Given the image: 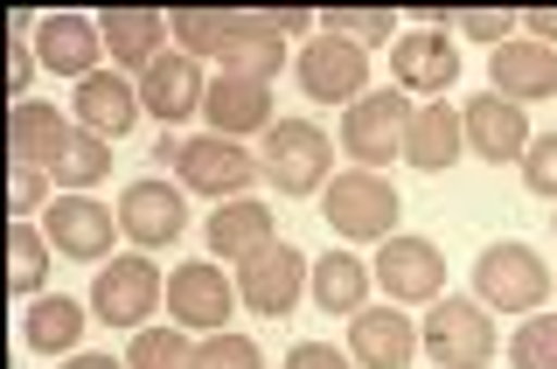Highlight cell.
<instances>
[{"label":"cell","mask_w":557,"mask_h":369,"mask_svg":"<svg viewBox=\"0 0 557 369\" xmlns=\"http://www.w3.org/2000/svg\"><path fill=\"white\" fill-rule=\"evenodd\" d=\"M126 369H196V342L188 328H139L133 348H126Z\"/></svg>","instance_id":"obj_31"},{"label":"cell","mask_w":557,"mask_h":369,"mask_svg":"<svg viewBox=\"0 0 557 369\" xmlns=\"http://www.w3.org/2000/svg\"><path fill=\"white\" fill-rule=\"evenodd\" d=\"M168 286H161V266L147 251H126V258H104L98 266V286H91V313L104 328H147V313H161Z\"/></svg>","instance_id":"obj_7"},{"label":"cell","mask_w":557,"mask_h":369,"mask_svg":"<svg viewBox=\"0 0 557 369\" xmlns=\"http://www.w3.org/2000/svg\"><path fill=\"white\" fill-rule=\"evenodd\" d=\"M321 28L342 35V42H356V49H376V42H391V35H397V14L391 8H327Z\"/></svg>","instance_id":"obj_33"},{"label":"cell","mask_w":557,"mask_h":369,"mask_svg":"<svg viewBox=\"0 0 557 369\" xmlns=\"http://www.w3.org/2000/svg\"><path fill=\"white\" fill-rule=\"evenodd\" d=\"M293 70H300V91L313 104H356L370 91V49L342 42V35H313Z\"/></svg>","instance_id":"obj_10"},{"label":"cell","mask_w":557,"mask_h":369,"mask_svg":"<svg viewBox=\"0 0 557 369\" xmlns=\"http://www.w3.org/2000/svg\"><path fill=\"white\" fill-rule=\"evenodd\" d=\"M516 369H557V313H522L516 342H509Z\"/></svg>","instance_id":"obj_34"},{"label":"cell","mask_w":557,"mask_h":369,"mask_svg":"<svg viewBox=\"0 0 557 369\" xmlns=\"http://www.w3.org/2000/svg\"><path fill=\"white\" fill-rule=\"evenodd\" d=\"M397 188L383 182V174L370 168H348L335 174V182L321 188V217H327V231H335L342 244H383V237H397Z\"/></svg>","instance_id":"obj_1"},{"label":"cell","mask_w":557,"mask_h":369,"mask_svg":"<svg viewBox=\"0 0 557 369\" xmlns=\"http://www.w3.org/2000/svg\"><path fill=\"white\" fill-rule=\"evenodd\" d=\"M550 231H557V217H550Z\"/></svg>","instance_id":"obj_44"},{"label":"cell","mask_w":557,"mask_h":369,"mask_svg":"<svg viewBox=\"0 0 557 369\" xmlns=\"http://www.w3.org/2000/svg\"><path fill=\"white\" fill-rule=\"evenodd\" d=\"M376 286H383V300L391 307H432L440 300V286H446V258H440V244L432 237H383L376 244Z\"/></svg>","instance_id":"obj_8"},{"label":"cell","mask_w":557,"mask_h":369,"mask_svg":"<svg viewBox=\"0 0 557 369\" xmlns=\"http://www.w3.org/2000/svg\"><path fill=\"white\" fill-rule=\"evenodd\" d=\"M196 369H265L251 335H237V328H223V335H202L196 342Z\"/></svg>","instance_id":"obj_35"},{"label":"cell","mask_w":557,"mask_h":369,"mask_svg":"<svg viewBox=\"0 0 557 369\" xmlns=\"http://www.w3.org/2000/svg\"><path fill=\"white\" fill-rule=\"evenodd\" d=\"M522 182H530V196L557 202V133H536L530 153H522Z\"/></svg>","instance_id":"obj_37"},{"label":"cell","mask_w":557,"mask_h":369,"mask_svg":"<svg viewBox=\"0 0 557 369\" xmlns=\"http://www.w3.org/2000/svg\"><path fill=\"white\" fill-rule=\"evenodd\" d=\"M391 77H397V91H418L425 104H440V91H453L460 84V49H453V35L446 28H411V35H397L391 42Z\"/></svg>","instance_id":"obj_11"},{"label":"cell","mask_w":557,"mask_h":369,"mask_svg":"<svg viewBox=\"0 0 557 369\" xmlns=\"http://www.w3.org/2000/svg\"><path fill=\"white\" fill-rule=\"evenodd\" d=\"M467 153V133H460V112L440 98V104H418L411 112V133H405V161L418 174H446L453 161Z\"/></svg>","instance_id":"obj_25"},{"label":"cell","mask_w":557,"mask_h":369,"mask_svg":"<svg viewBox=\"0 0 557 369\" xmlns=\"http://www.w3.org/2000/svg\"><path fill=\"white\" fill-rule=\"evenodd\" d=\"M307 251H293V244H272V251H258L251 266H237V300L251 313H265V321H278V313L300 307L307 293Z\"/></svg>","instance_id":"obj_12"},{"label":"cell","mask_w":557,"mask_h":369,"mask_svg":"<svg viewBox=\"0 0 557 369\" xmlns=\"http://www.w3.org/2000/svg\"><path fill=\"white\" fill-rule=\"evenodd\" d=\"M418 348H425L440 369H487L495 362V321H487L481 300H453V293H440L432 313H425Z\"/></svg>","instance_id":"obj_6"},{"label":"cell","mask_w":557,"mask_h":369,"mask_svg":"<svg viewBox=\"0 0 557 369\" xmlns=\"http://www.w3.org/2000/svg\"><path fill=\"white\" fill-rule=\"evenodd\" d=\"M77 133L70 119L57 112V104H35V98H14V112H8V153H14V168H42L63 153V139Z\"/></svg>","instance_id":"obj_24"},{"label":"cell","mask_w":557,"mask_h":369,"mask_svg":"<svg viewBox=\"0 0 557 369\" xmlns=\"http://www.w3.org/2000/svg\"><path fill=\"white\" fill-rule=\"evenodd\" d=\"M49 231H35V223H14L8 231V293L14 300H28L35 286H42V272H49Z\"/></svg>","instance_id":"obj_30"},{"label":"cell","mask_w":557,"mask_h":369,"mask_svg":"<svg viewBox=\"0 0 557 369\" xmlns=\"http://www.w3.org/2000/svg\"><path fill=\"white\" fill-rule=\"evenodd\" d=\"M348 356H356V369H411L418 356L411 313H391V300L348 313Z\"/></svg>","instance_id":"obj_20"},{"label":"cell","mask_w":557,"mask_h":369,"mask_svg":"<svg viewBox=\"0 0 557 369\" xmlns=\"http://www.w3.org/2000/svg\"><path fill=\"white\" fill-rule=\"evenodd\" d=\"M63 369H126V362H112V356H70Z\"/></svg>","instance_id":"obj_43"},{"label":"cell","mask_w":557,"mask_h":369,"mask_svg":"<svg viewBox=\"0 0 557 369\" xmlns=\"http://www.w3.org/2000/svg\"><path fill=\"white\" fill-rule=\"evenodd\" d=\"M70 112H77V126L84 133H98V139H126L139 126V77H119V70H98V77H84L77 84V98H70Z\"/></svg>","instance_id":"obj_18"},{"label":"cell","mask_w":557,"mask_h":369,"mask_svg":"<svg viewBox=\"0 0 557 369\" xmlns=\"http://www.w3.org/2000/svg\"><path fill=\"white\" fill-rule=\"evenodd\" d=\"M174 174H182L188 196H209V202H237L251 196V182L265 168H258V153L244 147V139H216V133H196L174 147Z\"/></svg>","instance_id":"obj_4"},{"label":"cell","mask_w":557,"mask_h":369,"mask_svg":"<svg viewBox=\"0 0 557 369\" xmlns=\"http://www.w3.org/2000/svg\"><path fill=\"white\" fill-rule=\"evenodd\" d=\"M522 28H530V42H557V8H530V14H522Z\"/></svg>","instance_id":"obj_42"},{"label":"cell","mask_w":557,"mask_h":369,"mask_svg":"<svg viewBox=\"0 0 557 369\" xmlns=\"http://www.w3.org/2000/svg\"><path fill=\"white\" fill-rule=\"evenodd\" d=\"M474 300L502 307V313H536L550 300V266L530 251V244H487L474 258Z\"/></svg>","instance_id":"obj_5"},{"label":"cell","mask_w":557,"mask_h":369,"mask_svg":"<svg viewBox=\"0 0 557 369\" xmlns=\"http://www.w3.org/2000/svg\"><path fill=\"white\" fill-rule=\"evenodd\" d=\"M202 98H209L202 63H196V57H182V49H168L161 63L139 70V104H147L161 126H182V119H196V112H202Z\"/></svg>","instance_id":"obj_17"},{"label":"cell","mask_w":557,"mask_h":369,"mask_svg":"<svg viewBox=\"0 0 557 369\" xmlns=\"http://www.w3.org/2000/svg\"><path fill=\"white\" fill-rule=\"evenodd\" d=\"M237 307V279H223V266L209 258H188V266L168 272V321L188 328V335H223Z\"/></svg>","instance_id":"obj_9"},{"label":"cell","mask_w":557,"mask_h":369,"mask_svg":"<svg viewBox=\"0 0 557 369\" xmlns=\"http://www.w3.org/2000/svg\"><path fill=\"white\" fill-rule=\"evenodd\" d=\"M550 293H557V279H550Z\"/></svg>","instance_id":"obj_45"},{"label":"cell","mask_w":557,"mask_h":369,"mask_svg":"<svg viewBox=\"0 0 557 369\" xmlns=\"http://www.w3.org/2000/svg\"><path fill=\"white\" fill-rule=\"evenodd\" d=\"M119 231H126L133 251H161V244H174L188 231V202L174 182H133L126 196H119Z\"/></svg>","instance_id":"obj_13"},{"label":"cell","mask_w":557,"mask_h":369,"mask_svg":"<svg viewBox=\"0 0 557 369\" xmlns=\"http://www.w3.org/2000/svg\"><path fill=\"white\" fill-rule=\"evenodd\" d=\"M216 63H223V77H258V84H272L278 63H286V35H272L258 8H244V14H231V35H223V57H216Z\"/></svg>","instance_id":"obj_22"},{"label":"cell","mask_w":557,"mask_h":369,"mask_svg":"<svg viewBox=\"0 0 557 369\" xmlns=\"http://www.w3.org/2000/svg\"><path fill=\"white\" fill-rule=\"evenodd\" d=\"M104 168H112V139H98V133H70L63 139V153L49 161V182L63 188V196H84V188H98L104 182Z\"/></svg>","instance_id":"obj_28"},{"label":"cell","mask_w":557,"mask_h":369,"mask_svg":"<svg viewBox=\"0 0 557 369\" xmlns=\"http://www.w3.org/2000/svg\"><path fill=\"white\" fill-rule=\"evenodd\" d=\"M57 202V182H49L42 168H14V182H8V209H14V223H28L35 209H49Z\"/></svg>","instance_id":"obj_36"},{"label":"cell","mask_w":557,"mask_h":369,"mask_svg":"<svg viewBox=\"0 0 557 369\" xmlns=\"http://www.w3.org/2000/svg\"><path fill=\"white\" fill-rule=\"evenodd\" d=\"M460 133H467V153H481V161H522L530 153V112L522 104H509V98H495V91H481L474 104L460 112Z\"/></svg>","instance_id":"obj_14"},{"label":"cell","mask_w":557,"mask_h":369,"mask_svg":"<svg viewBox=\"0 0 557 369\" xmlns=\"http://www.w3.org/2000/svg\"><path fill=\"white\" fill-rule=\"evenodd\" d=\"M487 84H495V98L509 104H536V98H557V49L544 42H502L495 57H487Z\"/></svg>","instance_id":"obj_21"},{"label":"cell","mask_w":557,"mask_h":369,"mask_svg":"<svg viewBox=\"0 0 557 369\" xmlns=\"http://www.w3.org/2000/svg\"><path fill=\"white\" fill-rule=\"evenodd\" d=\"M265 182L278 196H321L327 188V168H335V139H327L313 119H278L265 133V153H258Z\"/></svg>","instance_id":"obj_3"},{"label":"cell","mask_w":557,"mask_h":369,"mask_svg":"<svg viewBox=\"0 0 557 369\" xmlns=\"http://www.w3.org/2000/svg\"><path fill=\"white\" fill-rule=\"evenodd\" d=\"M35 57H42V70L49 77H98V57H104V35H98V22H84V14H42L35 22Z\"/></svg>","instance_id":"obj_16"},{"label":"cell","mask_w":557,"mask_h":369,"mask_svg":"<svg viewBox=\"0 0 557 369\" xmlns=\"http://www.w3.org/2000/svg\"><path fill=\"white\" fill-rule=\"evenodd\" d=\"M202 119H209V133L216 139H265L278 119H272V84H258V77H216L209 84V98H202Z\"/></svg>","instance_id":"obj_19"},{"label":"cell","mask_w":557,"mask_h":369,"mask_svg":"<svg viewBox=\"0 0 557 369\" xmlns=\"http://www.w3.org/2000/svg\"><path fill=\"white\" fill-rule=\"evenodd\" d=\"M453 28H460V35H481V42L502 49V35L516 28V14L509 8H453Z\"/></svg>","instance_id":"obj_38"},{"label":"cell","mask_w":557,"mask_h":369,"mask_svg":"<svg viewBox=\"0 0 557 369\" xmlns=\"http://www.w3.org/2000/svg\"><path fill=\"white\" fill-rule=\"evenodd\" d=\"M35 70H42V57H35L28 35H8V91H28Z\"/></svg>","instance_id":"obj_40"},{"label":"cell","mask_w":557,"mask_h":369,"mask_svg":"<svg viewBox=\"0 0 557 369\" xmlns=\"http://www.w3.org/2000/svg\"><path fill=\"white\" fill-rule=\"evenodd\" d=\"M42 231L57 244V258H77V266L112 258V209L91 202V196H57L42 209Z\"/></svg>","instance_id":"obj_15"},{"label":"cell","mask_w":557,"mask_h":369,"mask_svg":"<svg viewBox=\"0 0 557 369\" xmlns=\"http://www.w3.org/2000/svg\"><path fill=\"white\" fill-rule=\"evenodd\" d=\"M168 35L182 42V57H223V35H231V14L216 8H174Z\"/></svg>","instance_id":"obj_32"},{"label":"cell","mask_w":557,"mask_h":369,"mask_svg":"<svg viewBox=\"0 0 557 369\" xmlns=\"http://www.w3.org/2000/svg\"><path fill=\"white\" fill-rule=\"evenodd\" d=\"M370 266L362 258H348V251H335V258H313V279H307V293H313V307L321 313H362L370 307Z\"/></svg>","instance_id":"obj_27"},{"label":"cell","mask_w":557,"mask_h":369,"mask_svg":"<svg viewBox=\"0 0 557 369\" xmlns=\"http://www.w3.org/2000/svg\"><path fill=\"white\" fill-rule=\"evenodd\" d=\"M258 14H265V28H272V35H307V28H313V14H307V8H258Z\"/></svg>","instance_id":"obj_41"},{"label":"cell","mask_w":557,"mask_h":369,"mask_svg":"<svg viewBox=\"0 0 557 369\" xmlns=\"http://www.w3.org/2000/svg\"><path fill=\"white\" fill-rule=\"evenodd\" d=\"M258 251H272V202H216L209 217V258H231V266H251Z\"/></svg>","instance_id":"obj_23"},{"label":"cell","mask_w":557,"mask_h":369,"mask_svg":"<svg viewBox=\"0 0 557 369\" xmlns=\"http://www.w3.org/2000/svg\"><path fill=\"white\" fill-rule=\"evenodd\" d=\"M77 335H84V307L63 300V293H57V300H35L28 321H22V342L35 348V356H70Z\"/></svg>","instance_id":"obj_29"},{"label":"cell","mask_w":557,"mask_h":369,"mask_svg":"<svg viewBox=\"0 0 557 369\" xmlns=\"http://www.w3.org/2000/svg\"><path fill=\"white\" fill-rule=\"evenodd\" d=\"M104 35V49H112V63L119 70H147V63H161L168 57V14H153V8H112L98 22Z\"/></svg>","instance_id":"obj_26"},{"label":"cell","mask_w":557,"mask_h":369,"mask_svg":"<svg viewBox=\"0 0 557 369\" xmlns=\"http://www.w3.org/2000/svg\"><path fill=\"white\" fill-rule=\"evenodd\" d=\"M411 112H418V104H411L405 91H362V98L342 112V153H348L356 168L383 174L391 161H405Z\"/></svg>","instance_id":"obj_2"},{"label":"cell","mask_w":557,"mask_h":369,"mask_svg":"<svg viewBox=\"0 0 557 369\" xmlns=\"http://www.w3.org/2000/svg\"><path fill=\"white\" fill-rule=\"evenodd\" d=\"M286 369H356V356H342L335 342H293Z\"/></svg>","instance_id":"obj_39"}]
</instances>
